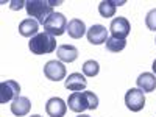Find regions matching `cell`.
Here are the masks:
<instances>
[{"mask_svg":"<svg viewBox=\"0 0 156 117\" xmlns=\"http://www.w3.org/2000/svg\"><path fill=\"white\" fill-rule=\"evenodd\" d=\"M67 105L70 111L78 114H81L86 109L94 111L98 106V97L94 92H89V90H86V92H72L69 95Z\"/></svg>","mask_w":156,"mask_h":117,"instance_id":"cell-1","label":"cell"},{"mask_svg":"<svg viewBox=\"0 0 156 117\" xmlns=\"http://www.w3.org/2000/svg\"><path fill=\"white\" fill-rule=\"evenodd\" d=\"M28 47L34 55H47L56 50V39L48 33H37L34 37L30 39Z\"/></svg>","mask_w":156,"mask_h":117,"instance_id":"cell-2","label":"cell"},{"mask_svg":"<svg viewBox=\"0 0 156 117\" xmlns=\"http://www.w3.org/2000/svg\"><path fill=\"white\" fill-rule=\"evenodd\" d=\"M25 9L30 17H36L37 22L42 25L53 14V6L50 5V2H44V0H28L25 3Z\"/></svg>","mask_w":156,"mask_h":117,"instance_id":"cell-3","label":"cell"},{"mask_svg":"<svg viewBox=\"0 0 156 117\" xmlns=\"http://www.w3.org/2000/svg\"><path fill=\"white\" fill-rule=\"evenodd\" d=\"M44 30L51 36H61L67 31V19L61 12H53L44 23Z\"/></svg>","mask_w":156,"mask_h":117,"instance_id":"cell-4","label":"cell"},{"mask_svg":"<svg viewBox=\"0 0 156 117\" xmlns=\"http://www.w3.org/2000/svg\"><path fill=\"white\" fill-rule=\"evenodd\" d=\"M125 105L129 111H133V112H139L144 109L145 106V95L144 92H142L140 89L137 87H133V89H129L128 92L125 94Z\"/></svg>","mask_w":156,"mask_h":117,"instance_id":"cell-5","label":"cell"},{"mask_svg":"<svg viewBox=\"0 0 156 117\" xmlns=\"http://www.w3.org/2000/svg\"><path fill=\"white\" fill-rule=\"evenodd\" d=\"M20 94V86L14 80H6L0 83V103H6L9 100L17 98Z\"/></svg>","mask_w":156,"mask_h":117,"instance_id":"cell-6","label":"cell"},{"mask_svg":"<svg viewBox=\"0 0 156 117\" xmlns=\"http://www.w3.org/2000/svg\"><path fill=\"white\" fill-rule=\"evenodd\" d=\"M44 75L51 81L64 80V76H66V66L61 61H48L44 66Z\"/></svg>","mask_w":156,"mask_h":117,"instance_id":"cell-7","label":"cell"},{"mask_svg":"<svg viewBox=\"0 0 156 117\" xmlns=\"http://www.w3.org/2000/svg\"><path fill=\"white\" fill-rule=\"evenodd\" d=\"M109 30H111L112 37H115V39H125V37L129 34V30H131V27H129L128 19L119 16V17L112 19V22H111V25H109Z\"/></svg>","mask_w":156,"mask_h":117,"instance_id":"cell-8","label":"cell"},{"mask_svg":"<svg viewBox=\"0 0 156 117\" xmlns=\"http://www.w3.org/2000/svg\"><path fill=\"white\" fill-rule=\"evenodd\" d=\"M86 36H87V41L94 45L106 44V41H108V31L103 25H92V27L87 30Z\"/></svg>","mask_w":156,"mask_h":117,"instance_id":"cell-9","label":"cell"},{"mask_svg":"<svg viewBox=\"0 0 156 117\" xmlns=\"http://www.w3.org/2000/svg\"><path fill=\"white\" fill-rule=\"evenodd\" d=\"M45 111L50 117H64L67 112V105L64 103L62 98L59 97H53L47 101L45 105Z\"/></svg>","mask_w":156,"mask_h":117,"instance_id":"cell-10","label":"cell"},{"mask_svg":"<svg viewBox=\"0 0 156 117\" xmlns=\"http://www.w3.org/2000/svg\"><path fill=\"white\" fill-rule=\"evenodd\" d=\"M64 86H66V89L72 90V92H81L83 89H86L87 81L84 75L81 73H70L66 78V81H64Z\"/></svg>","mask_w":156,"mask_h":117,"instance_id":"cell-11","label":"cell"},{"mask_svg":"<svg viewBox=\"0 0 156 117\" xmlns=\"http://www.w3.org/2000/svg\"><path fill=\"white\" fill-rule=\"evenodd\" d=\"M136 84H137V89H140L142 92H153L156 89V76L150 72H144L137 76L136 80Z\"/></svg>","mask_w":156,"mask_h":117,"instance_id":"cell-12","label":"cell"},{"mask_svg":"<svg viewBox=\"0 0 156 117\" xmlns=\"http://www.w3.org/2000/svg\"><path fill=\"white\" fill-rule=\"evenodd\" d=\"M31 109V101L27 98V97H17L12 100L11 103V112L17 115V117H23V115H27Z\"/></svg>","mask_w":156,"mask_h":117,"instance_id":"cell-13","label":"cell"},{"mask_svg":"<svg viewBox=\"0 0 156 117\" xmlns=\"http://www.w3.org/2000/svg\"><path fill=\"white\" fill-rule=\"evenodd\" d=\"M56 55L62 62H73L78 58V48L69 44H62L56 48Z\"/></svg>","mask_w":156,"mask_h":117,"instance_id":"cell-14","label":"cell"},{"mask_svg":"<svg viewBox=\"0 0 156 117\" xmlns=\"http://www.w3.org/2000/svg\"><path fill=\"white\" fill-rule=\"evenodd\" d=\"M37 30H39V22L31 17L25 19L19 23V33L23 37H34L37 34Z\"/></svg>","mask_w":156,"mask_h":117,"instance_id":"cell-15","label":"cell"},{"mask_svg":"<svg viewBox=\"0 0 156 117\" xmlns=\"http://www.w3.org/2000/svg\"><path fill=\"white\" fill-rule=\"evenodd\" d=\"M67 33L72 39H81L86 33V25L81 19H72L67 23Z\"/></svg>","mask_w":156,"mask_h":117,"instance_id":"cell-16","label":"cell"},{"mask_svg":"<svg viewBox=\"0 0 156 117\" xmlns=\"http://www.w3.org/2000/svg\"><path fill=\"white\" fill-rule=\"evenodd\" d=\"M125 2H114V0H103V2H100L98 5V12H100V16L101 17H105V19H109L115 14V8L117 5H123Z\"/></svg>","mask_w":156,"mask_h":117,"instance_id":"cell-17","label":"cell"},{"mask_svg":"<svg viewBox=\"0 0 156 117\" xmlns=\"http://www.w3.org/2000/svg\"><path fill=\"white\" fill-rule=\"evenodd\" d=\"M126 45V41L125 39H115V37H108L106 41V50L111 51V53H119V51H122Z\"/></svg>","mask_w":156,"mask_h":117,"instance_id":"cell-18","label":"cell"},{"mask_svg":"<svg viewBox=\"0 0 156 117\" xmlns=\"http://www.w3.org/2000/svg\"><path fill=\"white\" fill-rule=\"evenodd\" d=\"M100 72V66H98V62L94 61V59H89L83 64V73L89 78H92V76H97Z\"/></svg>","mask_w":156,"mask_h":117,"instance_id":"cell-19","label":"cell"},{"mask_svg":"<svg viewBox=\"0 0 156 117\" xmlns=\"http://www.w3.org/2000/svg\"><path fill=\"white\" fill-rule=\"evenodd\" d=\"M145 23H147L148 30L156 31V8L151 9L148 14H147V17H145Z\"/></svg>","mask_w":156,"mask_h":117,"instance_id":"cell-20","label":"cell"},{"mask_svg":"<svg viewBox=\"0 0 156 117\" xmlns=\"http://www.w3.org/2000/svg\"><path fill=\"white\" fill-rule=\"evenodd\" d=\"M25 3H27V2H16V0H14V2H11V8L12 9H20L22 6H25Z\"/></svg>","mask_w":156,"mask_h":117,"instance_id":"cell-21","label":"cell"},{"mask_svg":"<svg viewBox=\"0 0 156 117\" xmlns=\"http://www.w3.org/2000/svg\"><path fill=\"white\" fill-rule=\"evenodd\" d=\"M151 69H153V72H154V75H156V59L153 61V67H151Z\"/></svg>","mask_w":156,"mask_h":117,"instance_id":"cell-22","label":"cell"},{"mask_svg":"<svg viewBox=\"0 0 156 117\" xmlns=\"http://www.w3.org/2000/svg\"><path fill=\"white\" fill-rule=\"evenodd\" d=\"M76 117H90V115H86V114H78Z\"/></svg>","mask_w":156,"mask_h":117,"instance_id":"cell-23","label":"cell"},{"mask_svg":"<svg viewBox=\"0 0 156 117\" xmlns=\"http://www.w3.org/2000/svg\"><path fill=\"white\" fill-rule=\"evenodd\" d=\"M30 117H42V115H39V114H34V115H30Z\"/></svg>","mask_w":156,"mask_h":117,"instance_id":"cell-24","label":"cell"},{"mask_svg":"<svg viewBox=\"0 0 156 117\" xmlns=\"http://www.w3.org/2000/svg\"><path fill=\"white\" fill-rule=\"evenodd\" d=\"M154 42H156V41H154Z\"/></svg>","mask_w":156,"mask_h":117,"instance_id":"cell-25","label":"cell"}]
</instances>
